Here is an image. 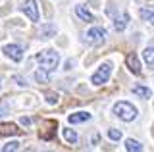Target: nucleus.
I'll use <instances>...</instances> for the list:
<instances>
[{"instance_id":"7ed1b4c3","label":"nucleus","mask_w":154,"mask_h":152,"mask_svg":"<svg viewBox=\"0 0 154 152\" xmlns=\"http://www.w3.org/2000/svg\"><path fill=\"white\" fill-rule=\"evenodd\" d=\"M110 75H112V64H110V62H104V64L96 69V73L91 77V83L96 85V87H100V85L108 83Z\"/></svg>"},{"instance_id":"39448f33","label":"nucleus","mask_w":154,"mask_h":152,"mask_svg":"<svg viewBox=\"0 0 154 152\" xmlns=\"http://www.w3.org/2000/svg\"><path fill=\"white\" fill-rule=\"evenodd\" d=\"M2 52L8 56L10 60H14V62H21L23 60V48L19 44H6L2 48Z\"/></svg>"},{"instance_id":"aec40b11","label":"nucleus","mask_w":154,"mask_h":152,"mask_svg":"<svg viewBox=\"0 0 154 152\" xmlns=\"http://www.w3.org/2000/svg\"><path fill=\"white\" fill-rule=\"evenodd\" d=\"M108 137L112 141H119V139H122V131H119V129H108Z\"/></svg>"},{"instance_id":"4be33fe9","label":"nucleus","mask_w":154,"mask_h":152,"mask_svg":"<svg viewBox=\"0 0 154 152\" xmlns=\"http://www.w3.org/2000/svg\"><path fill=\"white\" fill-rule=\"evenodd\" d=\"M46 102L48 104H58V94L56 93H46Z\"/></svg>"},{"instance_id":"ddd939ff","label":"nucleus","mask_w":154,"mask_h":152,"mask_svg":"<svg viewBox=\"0 0 154 152\" xmlns=\"http://www.w3.org/2000/svg\"><path fill=\"white\" fill-rule=\"evenodd\" d=\"M67 120H69V123H83V121L91 120V114L89 112H75V114H71Z\"/></svg>"},{"instance_id":"20e7f679","label":"nucleus","mask_w":154,"mask_h":152,"mask_svg":"<svg viewBox=\"0 0 154 152\" xmlns=\"http://www.w3.org/2000/svg\"><path fill=\"white\" fill-rule=\"evenodd\" d=\"M106 29H102V27H93L89 33H87V42L89 44H94V46H98V44H102V42L106 41Z\"/></svg>"},{"instance_id":"9d476101","label":"nucleus","mask_w":154,"mask_h":152,"mask_svg":"<svg viewBox=\"0 0 154 152\" xmlns=\"http://www.w3.org/2000/svg\"><path fill=\"white\" fill-rule=\"evenodd\" d=\"M0 135H21V129L14 123H0Z\"/></svg>"},{"instance_id":"6e6552de","label":"nucleus","mask_w":154,"mask_h":152,"mask_svg":"<svg viewBox=\"0 0 154 152\" xmlns=\"http://www.w3.org/2000/svg\"><path fill=\"white\" fill-rule=\"evenodd\" d=\"M125 64H127V68L133 75H141V62H139L135 52H129V54L125 56Z\"/></svg>"},{"instance_id":"f257e3e1","label":"nucleus","mask_w":154,"mask_h":152,"mask_svg":"<svg viewBox=\"0 0 154 152\" xmlns=\"http://www.w3.org/2000/svg\"><path fill=\"white\" fill-rule=\"evenodd\" d=\"M35 60L38 62V64H41V68H42V69L52 71V69H56V68H58V64H60V54H58L56 50L46 48V50L37 52Z\"/></svg>"},{"instance_id":"0eeeda50","label":"nucleus","mask_w":154,"mask_h":152,"mask_svg":"<svg viewBox=\"0 0 154 152\" xmlns=\"http://www.w3.org/2000/svg\"><path fill=\"white\" fill-rule=\"evenodd\" d=\"M21 10L31 21H38V8H37L35 0H25V4L21 6Z\"/></svg>"},{"instance_id":"2eb2a0df","label":"nucleus","mask_w":154,"mask_h":152,"mask_svg":"<svg viewBox=\"0 0 154 152\" xmlns=\"http://www.w3.org/2000/svg\"><path fill=\"white\" fill-rule=\"evenodd\" d=\"M125 148H127V152H143V144L135 139H127L125 141Z\"/></svg>"},{"instance_id":"b1692460","label":"nucleus","mask_w":154,"mask_h":152,"mask_svg":"<svg viewBox=\"0 0 154 152\" xmlns=\"http://www.w3.org/2000/svg\"><path fill=\"white\" fill-rule=\"evenodd\" d=\"M14 79H16V81H17V85H25V81H23V79L19 77V75H16V77H14Z\"/></svg>"},{"instance_id":"412c9836","label":"nucleus","mask_w":154,"mask_h":152,"mask_svg":"<svg viewBox=\"0 0 154 152\" xmlns=\"http://www.w3.org/2000/svg\"><path fill=\"white\" fill-rule=\"evenodd\" d=\"M17 146H19V142L12 141V142H8V144L2 148V152H16V150H17Z\"/></svg>"},{"instance_id":"f3484780","label":"nucleus","mask_w":154,"mask_h":152,"mask_svg":"<svg viewBox=\"0 0 154 152\" xmlns=\"http://www.w3.org/2000/svg\"><path fill=\"white\" fill-rule=\"evenodd\" d=\"M127 21H129V16H127V14H123L122 17H116V21H114L116 31H123L125 27H127Z\"/></svg>"},{"instance_id":"6ab92c4d","label":"nucleus","mask_w":154,"mask_h":152,"mask_svg":"<svg viewBox=\"0 0 154 152\" xmlns=\"http://www.w3.org/2000/svg\"><path fill=\"white\" fill-rule=\"evenodd\" d=\"M64 139H66V142H69V144H75L77 142V133L73 129H64Z\"/></svg>"},{"instance_id":"a211bd4d","label":"nucleus","mask_w":154,"mask_h":152,"mask_svg":"<svg viewBox=\"0 0 154 152\" xmlns=\"http://www.w3.org/2000/svg\"><path fill=\"white\" fill-rule=\"evenodd\" d=\"M35 81H37V83H41V85L48 83V71L41 68V69H38L37 73H35Z\"/></svg>"},{"instance_id":"423d86ee","label":"nucleus","mask_w":154,"mask_h":152,"mask_svg":"<svg viewBox=\"0 0 154 152\" xmlns=\"http://www.w3.org/2000/svg\"><path fill=\"white\" fill-rule=\"evenodd\" d=\"M42 127H45V129L38 131V137H41V139H45V141H50L52 137H54V131H56L58 123L54 120H46V121H42Z\"/></svg>"},{"instance_id":"4468645a","label":"nucleus","mask_w":154,"mask_h":152,"mask_svg":"<svg viewBox=\"0 0 154 152\" xmlns=\"http://www.w3.org/2000/svg\"><path fill=\"white\" fill-rule=\"evenodd\" d=\"M75 12H77V16H79L83 21H89V23H91V21H94V16H93V14H91L89 10H87V8L77 6V8H75Z\"/></svg>"},{"instance_id":"bb28decb","label":"nucleus","mask_w":154,"mask_h":152,"mask_svg":"<svg viewBox=\"0 0 154 152\" xmlns=\"http://www.w3.org/2000/svg\"><path fill=\"white\" fill-rule=\"evenodd\" d=\"M0 87H2V83H0Z\"/></svg>"},{"instance_id":"393cba45","label":"nucleus","mask_w":154,"mask_h":152,"mask_svg":"<svg viewBox=\"0 0 154 152\" xmlns=\"http://www.w3.org/2000/svg\"><path fill=\"white\" fill-rule=\"evenodd\" d=\"M25 152H35V150H31V148H29V150H25Z\"/></svg>"},{"instance_id":"9b49d317","label":"nucleus","mask_w":154,"mask_h":152,"mask_svg":"<svg viewBox=\"0 0 154 152\" xmlns=\"http://www.w3.org/2000/svg\"><path fill=\"white\" fill-rule=\"evenodd\" d=\"M139 14H141V17L144 21H148L150 25H154V4H150V6H143Z\"/></svg>"},{"instance_id":"a878e982","label":"nucleus","mask_w":154,"mask_h":152,"mask_svg":"<svg viewBox=\"0 0 154 152\" xmlns=\"http://www.w3.org/2000/svg\"><path fill=\"white\" fill-rule=\"evenodd\" d=\"M2 114H4V112H2V108H0V116H2Z\"/></svg>"},{"instance_id":"5701e85b","label":"nucleus","mask_w":154,"mask_h":152,"mask_svg":"<svg viewBox=\"0 0 154 152\" xmlns=\"http://www.w3.org/2000/svg\"><path fill=\"white\" fill-rule=\"evenodd\" d=\"M21 125H31V120L29 117H21Z\"/></svg>"},{"instance_id":"f8f14e48","label":"nucleus","mask_w":154,"mask_h":152,"mask_svg":"<svg viewBox=\"0 0 154 152\" xmlns=\"http://www.w3.org/2000/svg\"><path fill=\"white\" fill-rule=\"evenodd\" d=\"M143 58H144V64L148 65V69H154V46H146L143 50Z\"/></svg>"},{"instance_id":"f03ea898","label":"nucleus","mask_w":154,"mask_h":152,"mask_svg":"<svg viewBox=\"0 0 154 152\" xmlns=\"http://www.w3.org/2000/svg\"><path fill=\"white\" fill-rule=\"evenodd\" d=\"M114 114L123 121H133L139 112H137V108H135L133 104H129V102H118L114 106Z\"/></svg>"},{"instance_id":"dca6fc26","label":"nucleus","mask_w":154,"mask_h":152,"mask_svg":"<svg viewBox=\"0 0 154 152\" xmlns=\"http://www.w3.org/2000/svg\"><path fill=\"white\" fill-rule=\"evenodd\" d=\"M133 94H137V96H141V98H150L152 96L150 89L143 87V85H135V87H133Z\"/></svg>"},{"instance_id":"1a4fd4ad","label":"nucleus","mask_w":154,"mask_h":152,"mask_svg":"<svg viewBox=\"0 0 154 152\" xmlns=\"http://www.w3.org/2000/svg\"><path fill=\"white\" fill-rule=\"evenodd\" d=\"M38 35H41L42 39H50V37H54L56 35V25H54V23H45V25H41Z\"/></svg>"}]
</instances>
